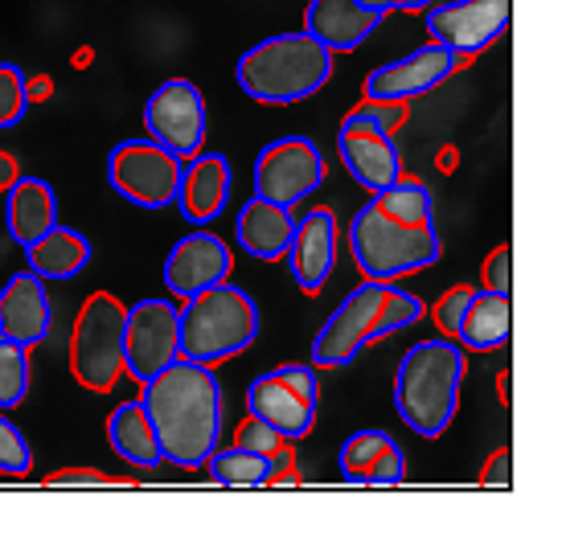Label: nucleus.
<instances>
[{
    "mask_svg": "<svg viewBox=\"0 0 562 541\" xmlns=\"http://www.w3.org/2000/svg\"><path fill=\"white\" fill-rule=\"evenodd\" d=\"M349 255L366 279H394L439 263L443 243L436 230V198L423 181H394L370 193L349 222Z\"/></svg>",
    "mask_w": 562,
    "mask_h": 541,
    "instance_id": "1",
    "label": "nucleus"
},
{
    "mask_svg": "<svg viewBox=\"0 0 562 541\" xmlns=\"http://www.w3.org/2000/svg\"><path fill=\"white\" fill-rule=\"evenodd\" d=\"M140 403L157 427L165 464L181 472H198L210 464V455L222 443V422H226L222 382L214 365H198L186 357L172 361L169 370L144 382Z\"/></svg>",
    "mask_w": 562,
    "mask_h": 541,
    "instance_id": "2",
    "label": "nucleus"
},
{
    "mask_svg": "<svg viewBox=\"0 0 562 541\" xmlns=\"http://www.w3.org/2000/svg\"><path fill=\"white\" fill-rule=\"evenodd\" d=\"M423 312H427V304L415 292L394 288L386 279H366L333 308L325 325L316 328L313 365L316 370H345L358 361L361 349L423 320Z\"/></svg>",
    "mask_w": 562,
    "mask_h": 541,
    "instance_id": "3",
    "label": "nucleus"
},
{
    "mask_svg": "<svg viewBox=\"0 0 562 541\" xmlns=\"http://www.w3.org/2000/svg\"><path fill=\"white\" fill-rule=\"evenodd\" d=\"M464 349L452 337L411 345L394 373V410L419 439H439L452 427L460 386H464Z\"/></svg>",
    "mask_w": 562,
    "mask_h": 541,
    "instance_id": "4",
    "label": "nucleus"
},
{
    "mask_svg": "<svg viewBox=\"0 0 562 541\" xmlns=\"http://www.w3.org/2000/svg\"><path fill=\"white\" fill-rule=\"evenodd\" d=\"M238 87L255 103L288 108L300 99H313L333 78V49H325L313 33H276L263 37L238 58Z\"/></svg>",
    "mask_w": 562,
    "mask_h": 541,
    "instance_id": "5",
    "label": "nucleus"
},
{
    "mask_svg": "<svg viewBox=\"0 0 562 541\" xmlns=\"http://www.w3.org/2000/svg\"><path fill=\"white\" fill-rule=\"evenodd\" d=\"M255 337H259V304L231 279L181 300V357L186 361L218 365V361L247 353Z\"/></svg>",
    "mask_w": 562,
    "mask_h": 541,
    "instance_id": "6",
    "label": "nucleus"
},
{
    "mask_svg": "<svg viewBox=\"0 0 562 541\" xmlns=\"http://www.w3.org/2000/svg\"><path fill=\"white\" fill-rule=\"evenodd\" d=\"M403 127V103H366L353 108L337 127V153H341L345 172L361 189L394 185L403 177V156L394 144V132Z\"/></svg>",
    "mask_w": 562,
    "mask_h": 541,
    "instance_id": "7",
    "label": "nucleus"
},
{
    "mask_svg": "<svg viewBox=\"0 0 562 541\" xmlns=\"http://www.w3.org/2000/svg\"><path fill=\"white\" fill-rule=\"evenodd\" d=\"M124 316L127 308L111 292H94L82 304L70 337V370L82 390L108 394L124 373Z\"/></svg>",
    "mask_w": 562,
    "mask_h": 541,
    "instance_id": "8",
    "label": "nucleus"
},
{
    "mask_svg": "<svg viewBox=\"0 0 562 541\" xmlns=\"http://www.w3.org/2000/svg\"><path fill=\"white\" fill-rule=\"evenodd\" d=\"M181 169H186V160L169 153L165 144H157L153 136L120 139L108 153L111 189L136 210H169V205H177Z\"/></svg>",
    "mask_w": 562,
    "mask_h": 541,
    "instance_id": "9",
    "label": "nucleus"
},
{
    "mask_svg": "<svg viewBox=\"0 0 562 541\" xmlns=\"http://www.w3.org/2000/svg\"><path fill=\"white\" fill-rule=\"evenodd\" d=\"M316 406H321L316 365H276L247 386V415L267 422L288 443L313 435Z\"/></svg>",
    "mask_w": 562,
    "mask_h": 541,
    "instance_id": "10",
    "label": "nucleus"
},
{
    "mask_svg": "<svg viewBox=\"0 0 562 541\" xmlns=\"http://www.w3.org/2000/svg\"><path fill=\"white\" fill-rule=\"evenodd\" d=\"M250 185H255V198L296 210V202L313 198L316 189L325 185V153H321V144L313 136L271 139L263 153L255 156Z\"/></svg>",
    "mask_w": 562,
    "mask_h": 541,
    "instance_id": "11",
    "label": "nucleus"
},
{
    "mask_svg": "<svg viewBox=\"0 0 562 541\" xmlns=\"http://www.w3.org/2000/svg\"><path fill=\"white\" fill-rule=\"evenodd\" d=\"M172 361H181V308L165 295L136 300L124 316V373L144 386Z\"/></svg>",
    "mask_w": 562,
    "mask_h": 541,
    "instance_id": "12",
    "label": "nucleus"
},
{
    "mask_svg": "<svg viewBox=\"0 0 562 541\" xmlns=\"http://www.w3.org/2000/svg\"><path fill=\"white\" fill-rule=\"evenodd\" d=\"M144 127L181 160L202 153L205 132H210V111H205V94L198 91V82L165 78L157 91L144 99Z\"/></svg>",
    "mask_w": 562,
    "mask_h": 541,
    "instance_id": "13",
    "label": "nucleus"
},
{
    "mask_svg": "<svg viewBox=\"0 0 562 541\" xmlns=\"http://www.w3.org/2000/svg\"><path fill=\"white\" fill-rule=\"evenodd\" d=\"M509 16L514 0H448L427 9V33L431 42L452 49L456 58H472L509 30Z\"/></svg>",
    "mask_w": 562,
    "mask_h": 541,
    "instance_id": "14",
    "label": "nucleus"
},
{
    "mask_svg": "<svg viewBox=\"0 0 562 541\" xmlns=\"http://www.w3.org/2000/svg\"><path fill=\"white\" fill-rule=\"evenodd\" d=\"M456 66H460V58L452 49L439 46V42H427V46L411 49L406 58H394V63L370 70L366 103H411V99L443 87L456 75Z\"/></svg>",
    "mask_w": 562,
    "mask_h": 541,
    "instance_id": "15",
    "label": "nucleus"
},
{
    "mask_svg": "<svg viewBox=\"0 0 562 541\" xmlns=\"http://www.w3.org/2000/svg\"><path fill=\"white\" fill-rule=\"evenodd\" d=\"M222 279H231V247L226 238L210 234L205 226H193L186 238H177L165 259V288L177 300L214 288Z\"/></svg>",
    "mask_w": 562,
    "mask_h": 541,
    "instance_id": "16",
    "label": "nucleus"
},
{
    "mask_svg": "<svg viewBox=\"0 0 562 541\" xmlns=\"http://www.w3.org/2000/svg\"><path fill=\"white\" fill-rule=\"evenodd\" d=\"M288 271L304 292H321L337 267V214L328 205H316L308 214L296 217L292 243L283 250Z\"/></svg>",
    "mask_w": 562,
    "mask_h": 541,
    "instance_id": "17",
    "label": "nucleus"
},
{
    "mask_svg": "<svg viewBox=\"0 0 562 541\" xmlns=\"http://www.w3.org/2000/svg\"><path fill=\"white\" fill-rule=\"evenodd\" d=\"M54 328V304H49L46 279L37 271H16L0 288V337L16 345H42Z\"/></svg>",
    "mask_w": 562,
    "mask_h": 541,
    "instance_id": "18",
    "label": "nucleus"
},
{
    "mask_svg": "<svg viewBox=\"0 0 562 541\" xmlns=\"http://www.w3.org/2000/svg\"><path fill=\"white\" fill-rule=\"evenodd\" d=\"M337 467L345 484H366V488H398L406 480V455L386 431L366 427L353 431L337 448Z\"/></svg>",
    "mask_w": 562,
    "mask_h": 541,
    "instance_id": "19",
    "label": "nucleus"
},
{
    "mask_svg": "<svg viewBox=\"0 0 562 541\" xmlns=\"http://www.w3.org/2000/svg\"><path fill=\"white\" fill-rule=\"evenodd\" d=\"M235 189V169L222 153H198L181 169V189H177V210L193 226H210L226 210Z\"/></svg>",
    "mask_w": 562,
    "mask_h": 541,
    "instance_id": "20",
    "label": "nucleus"
},
{
    "mask_svg": "<svg viewBox=\"0 0 562 541\" xmlns=\"http://www.w3.org/2000/svg\"><path fill=\"white\" fill-rule=\"evenodd\" d=\"M382 16L386 13H378L361 0H308L304 33H313L316 42L333 54H345V49H358L366 37H374Z\"/></svg>",
    "mask_w": 562,
    "mask_h": 541,
    "instance_id": "21",
    "label": "nucleus"
},
{
    "mask_svg": "<svg viewBox=\"0 0 562 541\" xmlns=\"http://www.w3.org/2000/svg\"><path fill=\"white\" fill-rule=\"evenodd\" d=\"M292 226H296L292 205L267 202V198H255V193H250L235 217V238L250 259L276 263V259H283L288 243H292Z\"/></svg>",
    "mask_w": 562,
    "mask_h": 541,
    "instance_id": "22",
    "label": "nucleus"
},
{
    "mask_svg": "<svg viewBox=\"0 0 562 541\" xmlns=\"http://www.w3.org/2000/svg\"><path fill=\"white\" fill-rule=\"evenodd\" d=\"M4 226L9 238L25 250L46 230L58 226V193L46 177H16L4 193Z\"/></svg>",
    "mask_w": 562,
    "mask_h": 541,
    "instance_id": "23",
    "label": "nucleus"
},
{
    "mask_svg": "<svg viewBox=\"0 0 562 541\" xmlns=\"http://www.w3.org/2000/svg\"><path fill=\"white\" fill-rule=\"evenodd\" d=\"M108 443H111V451H115L124 464L136 467V472H157V467L165 464L157 427H153V418H148V410H144L140 398L120 403L115 410H111Z\"/></svg>",
    "mask_w": 562,
    "mask_h": 541,
    "instance_id": "24",
    "label": "nucleus"
},
{
    "mask_svg": "<svg viewBox=\"0 0 562 541\" xmlns=\"http://www.w3.org/2000/svg\"><path fill=\"white\" fill-rule=\"evenodd\" d=\"M91 238L75 226H54L46 230L37 243L25 247V259H30V271H37L42 279H54V283H66V279L82 275L91 267Z\"/></svg>",
    "mask_w": 562,
    "mask_h": 541,
    "instance_id": "25",
    "label": "nucleus"
},
{
    "mask_svg": "<svg viewBox=\"0 0 562 541\" xmlns=\"http://www.w3.org/2000/svg\"><path fill=\"white\" fill-rule=\"evenodd\" d=\"M514 333V308H509V292H493V288H472L464 316L456 325V337L464 349H501Z\"/></svg>",
    "mask_w": 562,
    "mask_h": 541,
    "instance_id": "26",
    "label": "nucleus"
},
{
    "mask_svg": "<svg viewBox=\"0 0 562 541\" xmlns=\"http://www.w3.org/2000/svg\"><path fill=\"white\" fill-rule=\"evenodd\" d=\"M280 467L276 460H267V455H259V451H247V448H231V451H214L210 455V464H205V472H210V480L214 484H222V488H263V484H271V480L280 476Z\"/></svg>",
    "mask_w": 562,
    "mask_h": 541,
    "instance_id": "27",
    "label": "nucleus"
},
{
    "mask_svg": "<svg viewBox=\"0 0 562 541\" xmlns=\"http://www.w3.org/2000/svg\"><path fill=\"white\" fill-rule=\"evenodd\" d=\"M33 365L30 349L16 345V340L0 337V410H16V406L30 398Z\"/></svg>",
    "mask_w": 562,
    "mask_h": 541,
    "instance_id": "28",
    "label": "nucleus"
},
{
    "mask_svg": "<svg viewBox=\"0 0 562 541\" xmlns=\"http://www.w3.org/2000/svg\"><path fill=\"white\" fill-rule=\"evenodd\" d=\"M30 111V75L16 63H0V132L16 127Z\"/></svg>",
    "mask_w": 562,
    "mask_h": 541,
    "instance_id": "29",
    "label": "nucleus"
},
{
    "mask_svg": "<svg viewBox=\"0 0 562 541\" xmlns=\"http://www.w3.org/2000/svg\"><path fill=\"white\" fill-rule=\"evenodd\" d=\"M33 472V448L30 439H25V431L16 427L13 418H4V410H0V476H30Z\"/></svg>",
    "mask_w": 562,
    "mask_h": 541,
    "instance_id": "30",
    "label": "nucleus"
},
{
    "mask_svg": "<svg viewBox=\"0 0 562 541\" xmlns=\"http://www.w3.org/2000/svg\"><path fill=\"white\" fill-rule=\"evenodd\" d=\"M238 448L247 451H259V455H267V460H276V464H288V439L283 435H276L267 422H259V418H250L238 427Z\"/></svg>",
    "mask_w": 562,
    "mask_h": 541,
    "instance_id": "31",
    "label": "nucleus"
},
{
    "mask_svg": "<svg viewBox=\"0 0 562 541\" xmlns=\"http://www.w3.org/2000/svg\"><path fill=\"white\" fill-rule=\"evenodd\" d=\"M469 292L472 288H452V292L443 295L436 304V325L448 333V337H456V325H460V316H464V304H469Z\"/></svg>",
    "mask_w": 562,
    "mask_h": 541,
    "instance_id": "32",
    "label": "nucleus"
},
{
    "mask_svg": "<svg viewBox=\"0 0 562 541\" xmlns=\"http://www.w3.org/2000/svg\"><path fill=\"white\" fill-rule=\"evenodd\" d=\"M509 267H514V250L509 247H501L497 255L484 263V279H488L493 292H509V283H514V279H509Z\"/></svg>",
    "mask_w": 562,
    "mask_h": 541,
    "instance_id": "33",
    "label": "nucleus"
},
{
    "mask_svg": "<svg viewBox=\"0 0 562 541\" xmlns=\"http://www.w3.org/2000/svg\"><path fill=\"white\" fill-rule=\"evenodd\" d=\"M49 488H66V484H111L103 472H82V467H66V472H54L46 476Z\"/></svg>",
    "mask_w": 562,
    "mask_h": 541,
    "instance_id": "34",
    "label": "nucleus"
},
{
    "mask_svg": "<svg viewBox=\"0 0 562 541\" xmlns=\"http://www.w3.org/2000/svg\"><path fill=\"white\" fill-rule=\"evenodd\" d=\"M484 484H488V488H509V484H514V476H509V451H501L497 467L488 464V472H484Z\"/></svg>",
    "mask_w": 562,
    "mask_h": 541,
    "instance_id": "35",
    "label": "nucleus"
},
{
    "mask_svg": "<svg viewBox=\"0 0 562 541\" xmlns=\"http://www.w3.org/2000/svg\"><path fill=\"white\" fill-rule=\"evenodd\" d=\"M16 177V156L13 153H0V193H9V185H13Z\"/></svg>",
    "mask_w": 562,
    "mask_h": 541,
    "instance_id": "36",
    "label": "nucleus"
},
{
    "mask_svg": "<svg viewBox=\"0 0 562 541\" xmlns=\"http://www.w3.org/2000/svg\"><path fill=\"white\" fill-rule=\"evenodd\" d=\"M361 4H370L378 13H403V0H361Z\"/></svg>",
    "mask_w": 562,
    "mask_h": 541,
    "instance_id": "37",
    "label": "nucleus"
},
{
    "mask_svg": "<svg viewBox=\"0 0 562 541\" xmlns=\"http://www.w3.org/2000/svg\"><path fill=\"white\" fill-rule=\"evenodd\" d=\"M436 0H403V13H427Z\"/></svg>",
    "mask_w": 562,
    "mask_h": 541,
    "instance_id": "38",
    "label": "nucleus"
}]
</instances>
